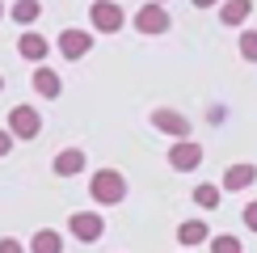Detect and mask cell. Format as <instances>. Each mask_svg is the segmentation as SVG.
Returning <instances> with one entry per match:
<instances>
[{
    "mask_svg": "<svg viewBox=\"0 0 257 253\" xmlns=\"http://www.w3.org/2000/svg\"><path fill=\"white\" fill-rule=\"evenodd\" d=\"M30 253H63V236L55 228H42V232H34V240H30Z\"/></svg>",
    "mask_w": 257,
    "mask_h": 253,
    "instance_id": "obj_15",
    "label": "cell"
},
{
    "mask_svg": "<svg viewBox=\"0 0 257 253\" xmlns=\"http://www.w3.org/2000/svg\"><path fill=\"white\" fill-rule=\"evenodd\" d=\"M89 21H93V30H101V34H114V30H122V9L114 5V0H93V9H89Z\"/></svg>",
    "mask_w": 257,
    "mask_h": 253,
    "instance_id": "obj_5",
    "label": "cell"
},
{
    "mask_svg": "<svg viewBox=\"0 0 257 253\" xmlns=\"http://www.w3.org/2000/svg\"><path fill=\"white\" fill-rule=\"evenodd\" d=\"M211 236H215V232H211L207 224H202V219H186V224L177 228V240H181L186 249H198L202 240H211Z\"/></svg>",
    "mask_w": 257,
    "mask_h": 253,
    "instance_id": "obj_9",
    "label": "cell"
},
{
    "mask_svg": "<svg viewBox=\"0 0 257 253\" xmlns=\"http://www.w3.org/2000/svg\"><path fill=\"white\" fill-rule=\"evenodd\" d=\"M249 13H253V0H223L219 21H223V26H244Z\"/></svg>",
    "mask_w": 257,
    "mask_h": 253,
    "instance_id": "obj_13",
    "label": "cell"
},
{
    "mask_svg": "<svg viewBox=\"0 0 257 253\" xmlns=\"http://www.w3.org/2000/svg\"><path fill=\"white\" fill-rule=\"evenodd\" d=\"M59 89H63V80H59L55 68H34V93L38 97H59Z\"/></svg>",
    "mask_w": 257,
    "mask_h": 253,
    "instance_id": "obj_10",
    "label": "cell"
},
{
    "mask_svg": "<svg viewBox=\"0 0 257 253\" xmlns=\"http://www.w3.org/2000/svg\"><path fill=\"white\" fill-rule=\"evenodd\" d=\"M89 194H93V203L114 207V203H122V198H126V177L118 173V169H97L93 182H89Z\"/></svg>",
    "mask_w": 257,
    "mask_h": 253,
    "instance_id": "obj_1",
    "label": "cell"
},
{
    "mask_svg": "<svg viewBox=\"0 0 257 253\" xmlns=\"http://www.w3.org/2000/svg\"><path fill=\"white\" fill-rule=\"evenodd\" d=\"M202 165V144L194 140H181L169 148V169H177V173H190V169H198Z\"/></svg>",
    "mask_w": 257,
    "mask_h": 253,
    "instance_id": "obj_6",
    "label": "cell"
},
{
    "mask_svg": "<svg viewBox=\"0 0 257 253\" xmlns=\"http://www.w3.org/2000/svg\"><path fill=\"white\" fill-rule=\"evenodd\" d=\"M0 253H30V249L21 245V240H13V236H5V240H0Z\"/></svg>",
    "mask_w": 257,
    "mask_h": 253,
    "instance_id": "obj_20",
    "label": "cell"
},
{
    "mask_svg": "<svg viewBox=\"0 0 257 253\" xmlns=\"http://www.w3.org/2000/svg\"><path fill=\"white\" fill-rule=\"evenodd\" d=\"M169 26H173V17H169V9L160 5V0H148V5L135 13V30L139 34H169Z\"/></svg>",
    "mask_w": 257,
    "mask_h": 253,
    "instance_id": "obj_2",
    "label": "cell"
},
{
    "mask_svg": "<svg viewBox=\"0 0 257 253\" xmlns=\"http://www.w3.org/2000/svg\"><path fill=\"white\" fill-rule=\"evenodd\" d=\"M0 21H5V5H0Z\"/></svg>",
    "mask_w": 257,
    "mask_h": 253,
    "instance_id": "obj_24",
    "label": "cell"
},
{
    "mask_svg": "<svg viewBox=\"0 0 257 253\" xmlns=\"http://www.w3.org/2000/svg\"><path fill=\"white\" fill-rule=\"evenodd\" d=\"M194 9H211V5H219V0H190Z\"/></svg>",
    "mask_w": 257,
    "mask_h": 253,
    "instance_id": "obj_23",
    "label": "cell"
},
{
    "mask_svg": "<svg viewBox=\"0 0 257 253\" xmlns=\"http://www.w3.org/2000/svg\"><path fill=\"white\" fill-rule=\"evenodd\" d=\"M240 59L257 63V30H244V34H240Z\"/></svg>",
    "mask_w": 257,
    "mask_h": 253,
    "instance_id": "obj_19",
    "label": "cell"
},
{
    "mask_svg": "<svg viewBox=\"0 0 257 253\" xmlns=\"http://www.w3.org/2000/svg\"><path fill=\"white\" fill-rule=\"evenodd\" d=\"M9 17H13L17 26H34V21L42 17V0H17V5L9 9Z\"/></svg>",
    "mask_w": 257,
    "mask_h": 253,
    "instance_id": "obj_16",
    "label": "cell"
},
{
    "mask_svg": "<svg viewBox=\"0 0 257 253\" xmlns=\"http://www.w3.org/2000/svg\"><path fill=\"white\" fill-rule=\"evenodd\" d=\"M244 228H249V232H257V198H253L249 207H244Z\"/></svg>",
    "mask_w": 257,
    "mask_h": 253,
    "instance_id": "obj_22",
    "label": "cell"
},
{
    "mask_svg": "<svg viewBox=\"0 0 257 253\" xmlns=\"http://www.w3.org/2000/svg\"><path fill=\"white\" fill-rule=\"evenodd\" d=\"M0 89H5V76H0Z\"/></svg>",
    "mask_w": 257,
    "mask_h": 253,
    "instance_id": "obj_25",
    "label": "cell"
},
{
    "mask_svg": "<svg viewBox=\"0 0 257 253\" xmlns=\"http://www.w3.org/2000/svg\"><path fill=\"white\" fill-rule=\"evenodd\" d=\"M152 126H156V131H165V135H173L177 144L190 135V122L181 118L177 110H152Z\"/></svg>",
    "mask_w": 257,
    "mask_h": 253,
    "instance_id": "obj_8",
    "label": "cell"
},
{
    "mask_svg": "<svg viewBox=\"0 0 257 253\" xmlns=\"http://www.w3.org/2000/svg\"><path fill=\"white\" fill-rule=\"evenodd\" d=\"M84 169V152L80 148H63V152H55V173L59 177H76Z\"/></svg>",
    "mask_w": 257,
    "mask_h": 253,
    "instance_id": "obj_11",
    "label": "cell"
},
{
    "mask_svg": "<svg viewBox=\"0 0 257 253\" xmlns=\"http://www.w3.org/2000/svg\"><path fill=\"white\" fill-rule=\"evenodd\" d=\"M17 51H21V59H30V63H42L51 47H47V38H42V34H21Z\"/></svg>",
    "mask_w": 257,
    "mask_h": 253,
    "instance_id": "obj_14",
    "label": "cell"
},
{
    "mask_svg": "<svg viewBox=\"0 0 257 253\" xmlns=\"http://www.w3.org/2000/svg\"><path fill=\"white\" fill-rule=\"evenodd\" d=\"M194 203H198L202 211H215V207H219V186H211V182L194 186Z\"/></svg>",
    "mask_w": 257,
    "mask_h": 253,
    "instance_id": "obj_17",
    "label": "cell"
},
{
    "mask_svg": "<svg viewBox=\"0 0 257 253\" xmlns=\"http://www.w3.org/2000/svg\"><path fill=\"white\" fill-rule=\"evenodd\" d=\"M13 140H17V135H13V131H0V161H5V156H9V152H13Z\"/></svg>",
    "mask_w": 257,
    "mask_h": 253,
    "instance_id": "obj_21",
    "label": "cell"
},
{
    "mask_svg": "<svg viewBox=\"0 0 257 253\" xmlns=\"http://www.w3.org/2000/svg\"><path fill=\"white\" fill-rule=\"evenodd\" d=\"M9 131H13L17 140H38L42 114L34 110V105H13V110H9Z\"/></svg>",
    "mask_w": 257,
    "mask_h": 253,
    "instance_id": "obj_4",
    "label": "cell"
},
{
    "mask_svg": "<svg viewBox=\"0 0 257 253\" xmlns=\"http://www.w3.org/2000/svg\"><path fill=\"white\" fill-rule=\"evenodd\" d=\"M211 253H244L236 236H211Z\"/></svg>",
    "mask_w": 257,
    "mask_h": 253,
    "instance_id": "obj_18",
    "label": "cell"
},
{
    "mask_svg": "<svg viewBox=\"0 0 257 253\" xmlns=\"http://www.w3.org/2000/svg\"><path fill=\"white\" fill-rule=\"evenodd\" d=\"M68 232H72L76 240H84V245L101 240V236H105V219H101V211H76V215L68 219Z\"/></svg>",
    "mask_w": 257,
    "mask_h": 253,
    "instance_id": "obj_3",
    "label": "cell"
},
{
    "mask_svg": "<svg viewBox=\"0 0 257 253\" xmlns=\"http://www.w3.org/2000/svg\"><path fill=\"white\" fill-rule=\"evenodd\" d=\"M93 51V34L89 30H63L59 34V55L63 59H84Z\"/></svg>",
    "mask_w": 257,
    "mask_h": 253,
    "instance_id": "obj_7",
    "label": "cell"
},
{
    "mask_svg": "<svg viewBox=\"0 0 257 253\" xmlns=\"http://www.w3.org/2000/svg\"><path fill=\"white\" fill-rule=\"evenodd\" d=\"M160 5H165V0H160Z\"/></svg>",
    "mask_w": 257,
    "mask_h": 253,
    "instance_id": "obj_26",
    "label": "cell"
},
{
    "mask_svg": "<svg viewBox=\"0 0 257 253\" xmlns=\"http://www.w3.org/2000/svg\"><path fill=\"white\" fill-rule=\"evenodd\" d=\"M257 182V165H232L223 173V190H249Z\"/></svg>",
    "mask_w": 257,
    "mask_h": 253,
    "instance_id": "obj_12",
    "label": "cell"
}]
</instances>
